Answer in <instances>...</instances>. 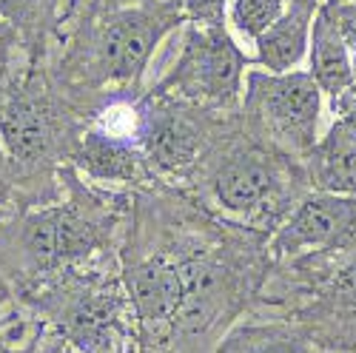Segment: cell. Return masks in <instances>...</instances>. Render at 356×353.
Here are the masks:
<instances>
[{
	"label": "cell",
	"instance_id": "4",
	"mask_svg": "<svg viewBox=\"0 0 356 353\" xmlns=\"http://www.w3.org/2000/svg\"><path fill=\"white\" fill-rule=\"evenodd\" d=\"M245 54L236 49L222 23L200 26L194 23L186 35L180 60L174 63L171 74L160 83V92L174 88L197 103L234 106L240 97V80L245 69Z\"/></svg>",
	"mask_w": 356,
	"mask_h": 353
},
{
	"label": "cell",
	"instance_id": "25",
	"mask_svg": "<svg viewBox=\"0 0 356 353\" xmlns=\"http://www.w3.org/2000/svg\"><path fill=\"white\" fill-rule=\"evenodd\" d=\"M0 279H3V277H0ZM0 299H3V282H0Z\"/></svg>",
	"mask_w": 356,
	"mask_h": 353
},
{
	"label": "cell",
	"instance_id": "15",
	"mask_svg": "<svg viewBox=\"0 0 356 353\" xmlns=\"http://www.w3.org/2000/svg\"><path fill=\"white\" fill-rule=\"evenodd\" d=\"M57 6H60V0H0V20L12 28L17 40L35 49L51 28Z\"/></svg>",
	"mask_w": 356,
	"mask_h": 353
},
{
	"label": "cell",
	"instance_id": "20",
	"mask_svg": "<svg viewBox=\"0 0 356 353\" xmlns=\"http://www.w3.org/2000/svg\"><path fill=\"white\" fill-rule=\"evenodd\" d=\"M334 106H337V111H339V120H337V123H342L345 129H350V131L356 134V85L348 88V92H345L339 100H334Z\"/></svg>",
	"mask_w": 356,
	"mask_h": 353
},
{
	"label": "cell",
	"instance_id": "5",
	"mask_svg": "<svg viewBox=\"0 0 356 353\" xmlns=\"http://www.w3.org/2000/svg\"><path fill=\"white\" fill-rule=\"evenodd\" d=\"M26 305L57 322L60 334L86 353H100L114 342L123 297L106 282L66 279L46 290H29Z\"/></svg>",
	"mask_w": 356,
	"mask_h": 353
},
{
	"label": "cell",
	"instance_id": "17",
	"mask_svg": "<svg viewBox=\"0 0 356 353\" xmlns=\"http://www.w3.org/2000/svg\"><path fill=\"white\" fill-rule=\"evenodd\" d=\"M285 12V0H234V26L251 40H257L280 15Z\"/></svg>",
	"mask_w": 356,
	"mask_h": 353
},
{
	"label": "cell",
	"instance_id": "26",
	"mask_svg": "<svg viewBox=\"0 0 356 353\" xmlns=\"http://www.w3.org/2000/svg\"><path fill=\"white\" fill-rule=\"evenodd\" d=\"M54 353H69V350H54Z\"/></svg>",
	"mask_w": 356,
	"mask_h": 353
},
{
	"label": "cell",
	"instance_id": "12",
	"mask_svg": "<svg viewBox=\"0 0 356 353\" xmlns=\"http://www.w3.org/2000/svg\"><path fill=\"white\" fill-rule=\"evenodd\" d=\"M74 163L88 176L103 183H137L143 176L145 154L129 137L111 134L106 129H95L80 140L74 151Z\"/></svg>",
	"mask_w": 356,
	"mask_h": 353
},
{
	"label": "cell",
	"instance_id": "19",
	"mask_svg": "<svg viewBox=\"0 0 356 353\" xmlns=\"http://www.w3.org/2000/svg\"><path fill=\"white\" fill-rule=\"evenodd\" d=\"M331 299L348 308H356V262L348 265L345 271H339V277L331 282Z\"/></svg>",
	"mask_w": 356,
	"mask_h": 353
},
{
	"label": "cell",
	"instance_id": "14",
	"mask_svg": "<svg viewBox=\"0 0 356 353\" xmlns=\"http://www.w3.org/2000/svg\"><path fill=\"white\" fill-rule=\"evenodd\" d=\"M316 186L325 194L356 197V134L342 123L316 145Z\"/></svg>",
	"mask_w": 356,
	"mask_h": 353
},
{
	"label": "cell",
	"instance_id": "6",
	"mask_svg": "<svg viewBox=\"0 0 356 353\" xmlns=\"http://www.w3.org/2000/svg\"><path fill=\"white\" fill-rule=\"evenodd\" d=\"M245 106L277 140L291 149H314L322 114V88L302 72H251Z\"/></svg>",
	"mask_w": 356,
	"mask_h": 353
},
{
	"label": "cell",
	"instance_id": "3",
	"mask_svg": "<svg viewBox=\"0 0 356 353\" xmlns=\"http://www.w3.org/2000/svg\"><path fill=\"white\" fill-rule=\"evenodd\" d=\"M186 17L180 0H148V3L108 15L95 32L92 72L100 83H134L152 60L157 43Z\"/></svg>",
	"mask_w": 356,
	"mask_h": 353
},
{
	"label": "cell",
	"instance_id": "13",
	"mask_svg": "<svg viewBox=\"0 0 356 353\" xmlns=\"http://www.w3.org/2000/svg\"><path fill=\"white\" fill-rule=\"evenodd\" d=\"M316 12V0H293V3L265 28L254 40L257 43V63L268 72H288L305 57L311 17Z\"/></svg>",
	"mask_w": 356,
	"mask_h": 353
},
{
	"label": "cell",
	"instance_id": "23",
	"mask_svg": "<svg viewBox=\"0 0 356 353\" xmlns=\"http://www.w3.org/2000/svg\"><path fill=\"white\" fill-rule=\"evenodd\" d=\"M15 40L12 28L0 20V92H3V77H6V57H9V43Z\"/></svg>",
	"mask_w": 356,
	"mask_h": 353
},
{
	"label": "cell",
	"instance_id": "2",
	"mask_svg": "<svg viewBox=\"0 0 356 353\" xmlns=\"http://www.w3.org/2000/svg\"><path fill=\"white\" fill-rule=\"evenodd\" d=\"M69 117L38 74L12 80L0 92V142L17 168H43L63 151Z\"/></svg>",
	"mask_w": 356,
	"mask_h": 353
},
{
	"label": "cell",
	"instance_id": "10",
	"mask_svg": "<svg viewBox=\"0 0 356 353\" xmlns=\"http://www.w3.org/2000/svg\"><path fill=\"white\" fill-rule=\"evenodd\" d=\"M137 145L145 154V160L160 171L180 174L188 171L197 163L200 154V129L171 106L148 108L140 117V131Z\"/></svg>",
	"mask_w": 356,
	"mask_h": 353
},
{
	"label": "cell",
	"instance_id": "8",
	"mask_svg": "<svg viewBox=\"0 0 356 353\" xmlns=\"http://www.w3.org/2000/svg\"><path fill=\"white\" fill-rule=\"evenodd\" d=\"M214 199L240 217L262 214L280 194V171L262 151L243 149L225 157L211 180Z\"/></svg>",
	"mask_w": 356,
	"mask_h": 353
},
{
	"label": "cell",
	"instance_id": "9",
	"mask_svg": "<svg viewBox=\"0 0 356 353\" xmlns=\"http://www.w3.org/2000/svg\"><path fill=\"white\" fill-rule=\"evenodd\" d=\"M126 290L137 319L145 328L174 325L186 302V282L180 262L168 256H148L126 271Z\"/></svg>",
	"mask_w": 356,
	"mask_h": 353
},
{
	"label": "cell",
	"instance_id": "11",
	"mask_svg": "<svg viewBox=\"0 0 356 353\" xmlns=\"http://www.w3.org/2000/svg\"><path fill=\"white\" fill-rule=\"evenodd\" d=\"M311 77L319 83L322 92L331 95V103L339 100L353 80V57L345 43L339 17L334 6H322L314 17L311 28Z\"/></svg>",
	"mask_w": 356,
	"mask_h": 353
},
{
	"label": "cell",
	"instance_id": "1",
	"mask_svg": "<svg viewBox=\"0 0 356 353\" xmlns=\"http://www.w3.org/2000/svg\"><path fill=\"white\" fill-rule=\"evenodd\" d=\"M83 205L72 199L0 222V271L17 277L29 290L69 274L74 262L103 245V222Z\"/></svg>",
	"mask_w": 356,
	"mask_h": 353
},
{
	"label": "cell",
	"instance_id": "24",
	"mask_svg": "<svg viewBox=\"0 0 356 353\" xmlns=\"http://www.w3.org/2000/svg\"><path fill=\"white\" fill-rule=\"evenodd\" d=\"M0 353H15V350H9V347H6L3 342H0Z\"/></svg>",
	"mask_w": 356,
	"mask_h": 353
},
{
	"label": "cell",
	"instance_id": "18",
	"mask_svg": "<svg viewBox=\"0 0 356 353\" xmlns=\"http://www.w3.org/2000/svg\"><path fill=\"white\" fill-rule=\"evenodd\" d=\"M186 17H191L200 26H214L222 23V12L228 0H180Z\"/></svg>",
	"mask_w": 356,
	"mask_h": 353
},
{
	"label": "cell",
	"instance_id": "21",
	"mask_svg": "<svg viewBox=\"0 0 356 353\" xmlns=\"http://www.w3.org/2000/svg\"><path fill=\"white\" fill-rule=\"evenodd\" d=\"M337 17H339L342 35H345V43H348L350 57H353V69H356V6H345V9H339Z\"/></svg>",
	"mask_w": 356,
	"mask_h": 353
},
{
	"label": "cell",
	"instance_id": "22",
	"mask_svg": "<svg viewBox=\"0 0 356 353\" xmlns=\"http://www.w3.org/2000/svg\"><path fill=\"white\" fill-rule=\"evenodd\" d=\"M12 183H15V163L3 149H0V205L12 197Z\"/></svg>",
	"mask_w": 356,
	"mask_h": 353
},
{
	"label": "cell",
	"instance_id": "7",
	"mask_svg": "<svg viewBox=\"0 0 356 353\" xmlns=\"http://www.w3.org/2000/svg\"><path fill=\"white\" fill-rule=\"evenodd\" d=\"M356 231V197L316 194L296 208L274 237V254H300L345 243Z\"/></svg>",
	"mask_w": 356,
	"mask_h": 353
},
{
	"label": "cell",
	"instance_id": "16",
	"mask_svg": "<svg viewBox=\"0 0 356 353\" xmlns=\"http://www.w3.org/2000/svg\"><path fill=\"white\" fill-rule=\"evenodd\" d=\"M220 353H311L300 339L277 328H248L225 339Z\"/></svg>",
	"mask_w": 356,
	"mask_h": 353
}]
</instances>
